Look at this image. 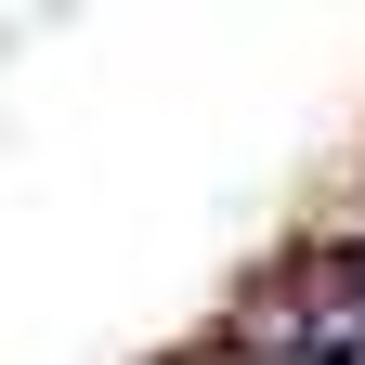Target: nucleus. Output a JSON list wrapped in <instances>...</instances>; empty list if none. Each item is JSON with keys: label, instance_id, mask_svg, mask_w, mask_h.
Returning <instances> with one entry per match:
<instances>
[{"label": "nucleus", "instance_id": "1", "mask_svg": "<svg viewBox=\"0 0 365 365\" xmlns=\"http://www.w3.org/2000/svg\"><path fill=\"white\" fill-rule=\"evenodd\" d=\"M287 261L313 274V300L365 313V222H300V235H287Z\"/></svg>", "mask_w": 365, "mask_h": 365}]
</instances>
